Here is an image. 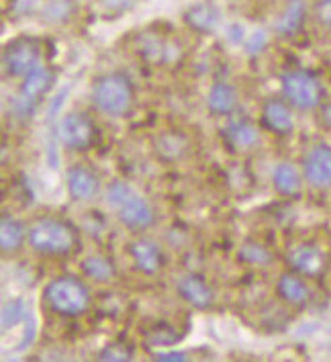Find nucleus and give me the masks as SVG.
<instances>
[{
	"instance_id": "obj_35",
	"label": "nucleus",
	"mask_w": 331,
	"mask_h": 362,
	"mask_svg": "<svg viewBox=\"0 0 331 362\" xmlns=\"http://www.w3.org/2000/svg\"><path fill=\"white\" fill-rule=\"evenodd\" d=\"M319 123L331 132V103H325L319 111Z\"/></svg>"
},
{
	"instance_id": "obj_31",
	"label": "nucleus",
	"mask_w": 331,
	"mask_h": 362,
	"mask_svg": "<svg viewBox=\"0 0 331 362\" xmlns=\"http://www.w3.org/2000/svg\"><path fill=\"white\" fill-rule=\"evenodd\" d=\"M315 17L323 25L331 29V0H319L315 6Z\"/></svg>"
},
{
	"instance_id": "obj_32",
	"label": "nucleus",
	"mask_w": 331,
	"mask_h": 362,
	"mask_svg": "<svg viewBox=\"0 0 331 362\" xmlns=\"http://www.w3.org/2000/svg\"><path fill=\"white\" fill-rule=\"evenodd\" d=\"M37 6H40V0H15V2H13V8H15L19 15H29V13H33Z\"/></svg>"
},
{
	"instance_id": "obj_16",
	"label": "nucleus",
	"mask_w": 331,
	"mask_h": 362,
	"mask_svg": "<svg viewBox=\"0 0 331 362\" xmlns=\"http://www.w3.org/2000/svg\"><path fill=\"white\" fill-rule=\"evenodd\" d=\"M276 293L289 305H305L311 297V291H309L307 283L296 274H282L278 279Z\"/></svg>"
},
{
	"instance_id": "obj_4",
	"label": "nucleus",
	"mask_w": 331,
	"mask_h": 362,
	"mask_svg": "<svg viewBox=\"0 0 331 362\" xmlns=\"http://www.w3.org/2000/svg\"><path fill=\"white\" fill-rule=\"evenodd\" d=\"M136 100L133 86L129 78L121 72L104 74L92 86V103L100 113L109 117H123L131 111Z\"/></svg>"
},
{
	"instance_id": "obj_22",
	"label": "nucleus",
	"mask_w": 331,
	"mask_h": 362,
	"mask_svg": "<svg viewBox=\"0 0 331 362\" xmlns=\"http://www.w3.org/2000/svg\"><path fill=\"white\" fill-rule=\"evenodd\" d=\"M227 135H229V141L239 150H252L260 141V134H258L255 125H252L250 121H243V119L229 123Z\"/></svg>"
},
{
	"instance_id": "obj_2",
	"label": "nucleus",
	"mask_w": 331,
	"mask_h": 362,
	"mask_svg": "<svg viewBox=\"0 0 331 362\" xmlns=\"http://www.w3.org/2000/svg\"><path fill=\"white\" fill-rule=\"evenodd\" d=\"M43 301L61 317H80L90 307V291L76 276H58L43 288Z\"/></svg>"
},
{
	"instance_id": "obj_3",
	"label": "nucleus",
	"mask_w": 331,
	"mask_h": 362,
	"mask_svg": "<svg viewBox=\"0 0 331 362\" xmlns=\"http://www.w3.org/2000/svg\"><path fill=\"white\" fill-rule=\"evenodd\" d=\"M27 240L29 246L41 256H66L76 248L78 235L70 223L43 217L29 228Z\"/></svg>"
},
{
	"instance_id": "obj_8",
	"label": "nucleus",
	"mask_w": 331,
	"mask_h": 362,
	"mask_svg": "<svg viewBox=\"0 0 331 362\" xmlns=\"http://www.w3.org/2000/svg\"><path fill=\"white\" fill-rule=\"evenodd\" d=\"M40 43L33 39L20 37L4 47L2 62L8 76H27L40 62Z\"/></svg>"
},
{
	"instance_id": "obj_21",
	"label": "nucleus",
	"mask_w": 331,
	"mask_h": 362,
	"mask_svg": "<svg viewBox=\"0 0 331 362\" xmlns=\"http://www.w3.org/2000/svg\"><path fill=\"white\" fill-rule=\"evenodd\" d=\"M82 272L88 276V279H92L95 283H111L115 276H117V268L115 264L109 260V258H104V256H88V258H84L82 260Z\"/></svg>"
},
{
	"instance_id": "obj_27",
	"label": "nucleus",
	"mask_w": 331,
	"mask_h": 362,
	"mask_svg": "<svg viewBox=\"0 0 331 362\" xmlns=\"http://www.w3.org/2000/svg\"><path fill=\"white\" fill-rule=\"evenodd\" d=\"M27 317V305L23 299H11L8 303L2 307V329L15 327Z\"/></svg>"
},
{
	"instance_id": "obj_24",
	"label": "nucleus",
	"mask_w": 331,
	"mask_h": 362,
	"mask_svg": "<svg viewBox=\"0 0 331 362\" xmlns=\"http://www.w3.org/2000/svg\"><path fill=\"white\" fill-rule=\"evenodd\" d=\"M172 45L168 43V41H164L162 37H156V35H143V37H139V52H141V56L145 57V59H150V62H154V64H164V62H168L170 59V49Z\"/></svg>"
},
{
	"instance_id": "obj_23",
	"label": "nucleus",
	"mask_w": 331,
	"mask_h": 362,
	"mask_svg": "<svg viewBox=\"0 0 331 362\" xmlns=\"http://www.w3.org/2000/svg\"><path fill=\"white\" fill-rule=\"evenodd\" d=\"M76 11H78V6L74 0H47L41 8V15L52 25H64V23L74 19Z\"/></svg>"
},
{
	"instance_id": "obj_20",
	"label": "nucleus",
	"mask_w": 331,
	"mask_h": 362,
	"mask_svg": "<svg viewBox=\"0 0 331 362\" xmlns=\"http://www.w3.org/2000/svg\"><path fill=\"white\" fill-rule=\"evenodd\" d=\"M307 17V11H305V4L301 0H292L291 4L284 8V13L278 17L276 21V31L278 35H294Z\"/></svg>"
},
{
	"instance_id": "obj_6",
	"label": "nucleus",
	"mask_w": 331,
	"mask_h": 362,
	"mask_svg": "<svg viewBox=\"0 0 331 362\" xmlns=\"http://www.w3.org/2000/svg\"><path fill=\"white\" fill-rule=\"evenodd\" d=\"M282 95L292 107L301 111L315 109L323 98V86L315 74L307 70H292L282 76Z\"/></svg>"
},
{
	"instance_id": "obj_18",
	"label": "nucleus",
	"mask_w": 331,
	"mask_h": 362,
	"mask_svg": "<svg viewBox=\"0 0 331 362\" xmlns=\"http://www.w3.org/2000/svg\"><path fill=\"white\" fill-rule=\"evenodd\" d=\"M207 107L213 115H229L237 107V90L227 82H217L209 90Z\"/></svg>"
},
{
	"instance_id": "obj_26",
	"label": "nucleus",
	"mask_w": 331,
	"mask_h": 362,
	"mask_svg": "<svg viewBox=\"0 0 331 362\" xmlns=\"http://www.w3.org/2000/svg\"><path fill=\"white\" fill-rule=\"evenodd\" d=\"M237 258L246 264H252V267H268L272 262V254L270 250L258 242H246L239 246L237 252Z\"/></svg>"
},
{
	"instance_id": "obj_12",
	"label": "nucleus",
	"mask_w": 331,
	"mask_h": 362,
	"mask_svg": "<svg viewBox=\"0 0 331 362\" xmlns=\"http://www.w3.org/2000/svg\"><path fill=\"white\" fill-rule=\"evenodd\" d=\"M178 295L196 309H207L215 301L213 288L196 274H186L178 281Z\"/></svg>"
},
{
	"instance_id": "obj_17",
	"label": "nucleus",
	"mask_w": 331,
	"mask_h": 362,
	"mask_svg": "<svg viewBox=\"0 0 331 362\" xmlns=\"http://www.w3.org/2000/svg\"><path fill=\"white\" fill-rule=\"evenodd\" d=\"M272 185L282 197H299L301 187H303V178L291 162H280L274 166Z\"/></svg>"
},
{
	"instance_id": "obj_19",
	"label": "nucleus",
	"mask_w": 331,
	"mask_h": 362,
	"mask_svg": "<svg viewBox=\"0 0 331 362\" xmlns=\"http://www.w3.org/2000/svg\"><path fill=\"white\" fill-rule=\"evenodd\" d=\"M25 242V228L23 223L17 221L15 217H11L8 213L2 215L0 221V248L4 254H13L23 246Z\"/></svg>"
},
{
	"instance_id": "obj_14",
	"label": "nucleus",
	"mask_w": 331,
	"mask_h": 362,
	"mask_svg": "<svg viewBox=\"0 0 331 362\" xmlns=\"http://www.w3.org/2000/svg\"><path fill=\"white\" fill-rule=\"evenodd\" d=\"M184 21L196 33H213L219 23V8L213 2H196L184 13Z\"/></svg>"
},
{
	"instance_id": "obj_34",
	"label": "nucleus",
	"mask_w": 331,
	"mask_h": 362,
	"mask_svg": "<svg viewBox=\"0 0 331 362\" xmlns=\"http://www.w3.org/2000/svg\"><path fill=\"white\" fill-rule=\"evenodd\" d=\"M100 2L104 4V8H107V11H115V13H119V11L129 8L136 0H100Z\"/></svg>"
},
{
	"instance_id": "obj_33",
	"label": "nucleus",
	"mask_w": 331,
	"mask_h": 362,
	"mask_svg": "<svg viewBox=\"0 0 331 362\" xmlns=\"http://www.w3.org/2000/svg\"><path fill=\"white\" fill-rule=\"evenodd\" d=\"M156 361L184 362V361H188V354H186V352H156Z\"/></svg>"
},
{
	"instance_id": "obj_7",
	"label": "nucleus",
	"mask_w": 331,
	"mask_h": 362,
	"mask_svg": "<svg viewBox=\"0 0 331 362\" xmlns=\"http://www.w3.org/2000/svg\"><path fill=\"white\" fill-rule=\"evenodd\" d=\"M58 141L72 152H84L97 141V125L95 121L82 111L64 115L58 123Z\"/></svg>"
},
{
	"instance_id": "obj_10",
	"label": "nucleus",
	"mask_w": 331,
	"mask_h": 362,
	"mask_svg": "<svg viewBox=\"0 0 331 362\" xmlns=\"http://www.w3.org/2000/svg\"><path fill=\"white\" fill-rule=\"evenodd\" d=\"M287 262L291 264L292 270H296L303 276H321L327 268V254L321 248L313 244H301L292 248L287 256Z\"/></svg>"
},
{
	"instance_id": "obj_15",
	"label": "nucleus",
	"mask_w": 331,
	"mask_h": 362,
	"mask_svg": "<svg viewBox=\"0 0 331 362\" xmlns=\"http://www.w3.org/2000/svg\"><path fill=\"white\" fill-rule=\"evenodd\" d=\"M136 267L145 274H156L162 268V252L152 240H136L129 248Z\"/></svg>"
},
{
	"instance_id": "obj_11",
	"label": "nucleus",
	"mask_w": 331,
	"mask_h": 362,
	"mask_svg": "<svg viewBox=\"0 0 331 362\" xmlns=\"http://www.w3.org/2000/svg\"><path fill=\"white\" fill-rule=\"evenodd\" d=\"M66 182L72 199L76 201H90L100 191V178L97 176V172L86 166H72L66 174Z\"/></svg>"
},
{
	"instance_id": "obj_28",
	"label": "nucleus",
	"mask_w": 331,
	"mask_h": 362,
	"mask_svg": "<svg viewBox=\"0 0 331 362\" xmlns=\"http://www.w3.org/2000/svg\"><path fill=\"white\" fill-rule=\"evenodd\" d=\"M133 358V350H131V346H125V344H109L102 352H100V356H98V361H111V362H125V361H131Z\"/></svg>"
},
{
	"instance_id": "obj_13",
	"label": "nucleus",
	"mask_w": 331,
	"mask_h": 362,
	"mask_svg": "<svg viewBox=\"0 0 331 362\" xmlns=\"http://www.w3.org/2000/svg\"><path fill=\"white\" fill-rule=\"evenodd\" d=\"M262 119H264V125L278 135H289L292 132V127H294L291 109L280 98L266 100V105L262 109Z\"/></svg>"
},
{
	"instance_id": "obj_9",
	"label": "nucleus",
	"mask_w": 331,
	"mask_h": 362,
	"mask_svg": "<svg viewBox=\"0 0 331 362\" xmlns=\"http://www.w3.org/2000/svg\"><path fill=\"white\" fill-rule=\"evenodd\" d=\"M303 174L313 189L331 187V146L317 144L303 158Z\"/></svg>"
},
{
	"instance_id": "obj_5",
	"label": "nucleus",
	"mask_w": 331,
	"mask_h": 362,
	"mask_svg": "<svg viewBox=\"0 0 331 362\" xmlns=\"http://www.w3.org/2000/svg\"><path fill=\"white\" fill-rule=\"evenodd\" d=\"M56 74L47 64H37L27 76H23L19 95L15 98V113L19 117H31L37 109L43 95L54 86Z\"/></svg>"
},
{
	"instance_id": "obj_29",
	"label": "nucleus",
	"mask_w": 331,
	"mask_h": 362,
	"mask_svg": "<svg viewBox=\"0 0 331 362\" xmlns=\"http://www.w3.org/2000/svg\"><path fill=\"white\" fill-rule=\"evenodd\" d=\"M178 340L172 329H164V327H156L154 334L150 336V344H157V346H170Z\"/></svg>"
},
{
	"instance_id": "obj_25",
	"label": "nucleus",
	"mask_w": 331,
	"mask_h": 362,
	"mask_svg": "<svg viewBox=\"0 0 331 362\" xmlns=\"http://www.w3.org/2000/svg\"><path fill=\"white\" fill-rule=\"evenodd\" d=\"M156 150L164 160H170V162H172V160H178V158H182V156L186 153V150H188V141L178 134L162 135V137L157 139Z\"/></svg>"
},
{
	"instance_id": "obj_1",
	"label": "nucleus",
	"mask_w": 331,
	"mask_h": 362,
	"mask_svg": "<svg viewBox=\"0 0 331 362\" xmlns=\"http://www.w3.org/2000/svg\"><path fill=\"white\" fill-rule=\"evenodd\" d=\"M104 201L111 209L115 211L119 221L125 228L133 229V231H143V229L152 228L156 221V213L154 207L131 189V185L115 180L109 185V189L104 192Z\"/></svg>"
},
{
	"instance_id": "obj_30",
	"label": "nucleus",
	"mask_w": 331,
	"mask_h": 362,
	"mask_svg": "<svg viewBox=\"0 0 331 362\" xmlns=\"http://www.w3.org/2000/svg\"><path fill=\"white\" fill-rule=\"evenodd\" d=\"M266 41H268V35H266V31H255L252 37H250V41L246 43V52L250 54V56H253V54H260L264 47H266Z\"/></svg>"
}]
</instances>
